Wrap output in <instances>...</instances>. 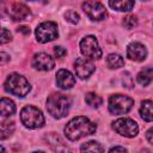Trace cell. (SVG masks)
<instances>
[{
	"mask_svg": "<svg viewBox=\"0 0 153 153\" xmlns=\"http://www.w3.org/2000/svg\"><path fill=\"white\" fill-rule=\"evenodd\" d=\"M96 123L91 122L85 116H76L72 118L65 127V135L71 141H76L84 136L91 135L96 131Z\"/></svg>",
	"mask_w": 153,
	"mask_h": 153,
	"instance_id": "1",
	"label": "cell"
},
{
	"mask_svg": "<svg viewBox=\"0 0 153 153\" xmlns=\"http://www.w3.org/2000/svg\"><path fill=\"white\" fill-rule=\"evenodd\" d=\"M71 105V97L63 93H53L47 99V110L55 118L65 117L68 114Z\"/></svg>",
	"mask_w": 153,
	"mask_h": 153,
	"instance_id": "2",
	"label": "cell"
},
{
	"mask_svg": "<svg viewBox=\"0 0 153 153\" xmlns=\"http://www.w3.org/2000/svg\"><path fill=\"white\" fill-rule=\"evenodd\" d=\"M5 90L17 97H25L30 92L31 86L25 76L18 73H12L5 81Z\"/></svg>",
	"mask_w": 153,
	"mask_h": 153,
	"instance_id": "3",
	"label": "cell"
},
{
	"mask_svg": "<svg viewBox=\"0 0 153 153\" xmlns=\"http://www.w3.org/2000/svg\"><path fill=\"white\" fill-rule=\"evenodd\" d=\"M20 121L26 128L36 129L43 127L44 116L38 108L33 105H26L20 111Z\"/></svg>",
	"mask_w": 153,
	"mask_h": 153,
	"instance_id": "4",
	"label": "cell"
},
{
	"mask_svg": "<svg viewBox=\"0 0 153 153\" xmlns=\"http://www.w3.org/2000/svg\"><path fill=\"white\" fill-rule=\"evenodd\" d=\"M134 99L124 94H112L109 98V111L112 115H123L131 110Z\"/></svg>",
	"mask_w": 153,
	"mask_h": 153,
	"instance_id": "5",
	"label": "cell"
},
{
	"mask_svg": "<svg viewBox=\"0 0 153 153\" xmlns=\"http://www.w3.org/2000/svg\"><path fill=\"white\" fill-rule=\"evenodd\" d=\"M80 51L84 56L92 60L102 57V49L99 48L98 41L94 36H86L80 41Z\"/></svg>",
	"mask_w": 153,
	"mask_h": 153,
	"instance_id": "6",
	"label": "cell"
},
{
	"mask_svg": "<svg viewBox=\"0 0 153 153\" xmlns=\"http://www.w3.org/2000/svg\"><path fill=\"white\" fill-rule=\"evenodd\" d=\"M59 36L57 25L54 22L41 23L36 29V38L39 43H48L56 39Z\"/></svg>",
	"mask_w": 153,
	"mask_h": 153,
	"instance_id": "7",
	"label": "cell"
},
{
	"mask_svg": "<svg viewBox=\"0 0 153 153\" xmlns=\"http://www.w3.org/2000/svg\"><path fill=\"white\" fill-rule=\"evenodd\" d=\"M112 128L116 133L126 137H134L139 133V126L131 118H118L112 122Z\"/></svg>",
	"mask_w": 153,
	"mask_h": 153,
	"instance_id": "8",
	"label": "cell"
},
{
	"mask_svg": "<svg viewBox=\"0 0 153 153\" xmlns=\"http://www.w3.org/2000/svg\"><path fill=\"white\" fill-rule=\"evenodd\" d=\"M82 10L90 19L97 20V22L105 19L108 16L104 5L98 1H85L82 4Z\"/></svg>",
	"mask_w": 153,
	"mask_h": 153,
	"instance_id": "9",
	"label": "cell"
},
{
	"mask_svg": "<svg viewBox=\"0 0 153 153\" xmlns=\"http://www.w3.org/2000/svg\"><path fill=\"white\" fill-rule=\"evenodd\" d=\"M32 66L38 71H51L55 67V61L47 53H38L32 57Z\"/></svg>",
	"mask_w": 153,
	"mask_h": 153,
	"instance_id": "10",
	"label": "cell"
},
{
	"mask_svg": "<svg viewBox=\"0 0 153 153\" xmlns=\"http://www.w3.org/2000/svg\"><path fill=\"white\" fill-rule=\"evenodd\" d=\"M74 69H75L76 75L80 79H87L94 72L96 67L90 60L84 59V57H79L74 62Z\"/></svg>",
	"mask_w": 153,
	"mask_h": 153,
	"instance_id": "11",
	"label": "cell"
},
{
	"mask_svg": "<svg viewBox=\"0 0 153 153\" xmlns=\"http://www.w3.org/2000/svg\"><path fill=\"white\" fill-rule=\"evenodd\" d=\"M8 16L14 22L25 20L31 16V11L26 5L20 4V2H14L8 8Z\"/></svg>",
	"mask_w": 153,
	"mask_h": 153,
	"instance_id": "12",
	"label": "cell"
},
{
	"mask_svg": "<svg viewBox=\"0 0 153 153\" xmlns=\"http://www.w3.org/2000/svg\"><path fill=\"white\" fill-rule=\"evenodd\" d=\"M127 56L136 62H141L147 57V49L139 42H133L127 48Z\"/></svg>",
	"mask_w": 153,
	"mask_h": 153,
	"instance_id": "13",
	"label": "cell"
},
{
	"mask_svg": "<svg viewBox=\"0 0 153 153\" xmlns=\"http://www.w3.org/2000/svg\"><path fill=\"white\" fill-rule=\"evenodd\" d=\"M56 84L62 90H69L75 85V78L69 71L59 69L56 73Z\"/></svg>",
	"mask_w": 153,
	"mask_h": 153,
	"instance_id": "14",
	"label": "cell"
},
{
	"mask_svg": "<svg viewBox=\"0 0 153 153\" xmlns=\"http://www.w3.org/2000/svg\"><path fill=\"white\" fill-rule=\"evenodd\" d=\"M44 140L50 146V148L53 151H55L56 153H66L68 151L67 145L63 142V140L56 133H48L44 136Z\"/></svg>",
	"mask_w": 153,
	"mask_h": 153,
	"instance_id": "15",
	"label": "cell"
},
{
	"mask_svg": "<svg viewBox=\"0 0 153 153\" xmlns=\"http://www.w3.org/2000/svg\"><path fill=\"white\" fill-rule=\"evenodd\" d=\"M139 111L143 121H147V122L153 121V102L152 100H143L141 103Z\"/></svg>",
	"mask_w": 153,
	"mask_h": 153,
	"instance_id": "16",
	"label": "cell"
},
{
	"mask_svg": "<svg viewBox=\"0 0 153 153\" xmlns=\"http://www.w3.org/2000/svg\"><path fill=\"white\" fill-rule=\"evenodd\" d=\"M0 112L2 117H7L11 116L16 112V105L13 103V100H11L10 98H1L0 102Z\"/></svg>",
	"mask_w": 153,
	"mask_h": 153,
	"instance_id": "17",
	"label": "cell"
},
{
	"mask_svg": "<svg viewBox=\"0 0 153 153\" xmlns=\"http://www.w3.org/2000/svg\"><path fill=\"white\" fill-rule=\"evenodd\" d=\"M136 80L140 85L147 86L153 80V67H146L145 69L140 71L136 75Z\"/></svg>",
	"mask_w": 153,
	"mask_h": 153,
	"instance_id": "18",
	"label": "cell"
},
{
	"mask_svg": "<svg viewBox=\"0 0 153 153\" xmlns=\"http://www.w3.org/2000/svg\"><path fill=\"white\" fill-rule=\"evenodd\" d=\"M80 151L81 153H103L104 148L99 142L92 140V141H87L82 143L80 147Z\"/></svg>",
	"mask_w": 153,
	"mask_h": 153,
	"instance_id": "19",
	"label": "cell"
},
{
	"mask_svg": "<svg viewBox=\"0 0 153 153\" xmlns=\"http://www.w3.org/2000/svg\"><path fill=\"white\" fill-rule=\"evenodd\" d=\"M109 5L114 10L122 11V12H128L134 7L135 2L131 1V0H121V1H109Z\"/></svg>",
	"mask_w": 153,
	"mask_h": 153,
	"instance_id": "20",
	"label": "cell"
},
{
	"mask_svg": "<svg viewBox=\"0 0 153 153\" xmlns=\"http://www.w3.org/2000/svg\"><path fill=\"white\" fill-rule=\"evenodd\" d=\"M106 65L111 69H117L124 66V60L118 54H109L106 57Z\"/></svg>",
	"mask_w": 153,
	"mask_h": 153,
	"instance_id": "21",
	"label": "cell"
},
{
	"mask_svg": "<svg viewBox=\"0 0 153 153\" xmlns=\"http://www.w3.org/2000/svg\"><path fill=\"white\" fill-rule=\"evenodd\" d=\"M85 102H86V104H88V105L92 106V108H99V106L103 104L102 97L98 96V94H96V93H93V92L86 93V96H85Z\"/></svg>",
	"mask_w": 153,
	"mask_h": 153,
	"instance_id": "22",
	"label": "cell"
},
{
	"mask_svg": "<svg viewBox=\"0 0 153 153\" xmlns=\"http://www.w3.org/2000/svg\"><path fill=\"white\" fill-rule=\"evenodd\" d=\"M14 130V123L10 121H4L1 122V140H5L8 137Z\"/></svg>",
	"mask_w": 153,
	"mask_h": 153,
	"instance_id": "23",
	"label": "cell"
},
{
	"mask_svg": "<svg viewBox=\"0 0 153 153\" xmlns=\"http://www.w3.org/2000/svg\"><path fill=\"white\" fill-rule=\"evenodd\" d=\"M122 24H123V26H124L126 29H128V30L134 29V27L137 25V18H136V16H134V14H128V16H126V17L123 18Z\"/></svg>",
	"mask_w": 153,
	"mask_h": 153,
	"instance_id": "24",
	"label": "cell"
},
{
	"mask_svg": "<svg viewBox=\"0 0 153 153\" xmlns=\"http://www.w3.org/2000/svg\"><path fill=\"white\" fill-rule=\"evenodd\" d=\"M65 18H66V20H68L69 23H72V24H76V23H79V19H80V17H79V14L75 12V11H67L66 13H65Z\"/></svg>",
	"mask_w": 153,
	"mask_h": 153,
	"instance_id": "25",
	"label": "cell"
},
{
	"mask_svg": "<svg viewBox=\"0 0 153 153\" xmlns=\"http://www.w3.org/2000/svg\"><path fill=\"white\" fill-rule=\"evenodd\" d=\"M12 39V35H11V32L7 30V29H2L1 30V44H5V43H7V42H10Z\"/></svg>",
	"mask_w": 153,
	"mask_h": 153,
	"instance_id": "26",
	"label": "cell"
},
{
	"mask_svg": "<svg viewBox=\"0 0 153 153\" xmlns=\"http://www.w3.org/2000/svg\"><path fill=\"white\" fill-rule=\"evenodd\" d=\"M123 85H124V87H127V88H131V87L134 86L133 79H131V76H130V74H129L128 72L123 73Z\"/></svg>",
	"mask_w": 153,
	"mask_h": 153,
	"instance_id": "27",
	"label": "cell"
},
{
	"mask_svg": "<svg viewBox=\"0 0 153 153\" xmlns=\"http://www.w3.org/2000/svg\"><path fill=\"white\" fill-rule=\"evenodd\" d=\"M54 54H55V56L56 57H59V59H61V57H63L66 54H67V50L63 48V47H55L54 48Z\"/></svg>",
	"mask_w": 153,
	"mask_h": 153,
	"instance_id": "28",
	"label": "cell"
},
{
	"mask_svg": "<svg viewBox=\"0 0 153 153\" xmlns=\"http://www.w3.org/2000/svg\"><path fill=\"white\" fill-rule=\"evenodd\" d=\"M109 153H128V152H127V149H126L124 147H122V146H115V147H112V148L109 151Z\"/></svg>",
	"mask_w": 153,
	"mask_h": 153,
	"instance_id": "29",
	"label": "cell"
},
{
	"mask_svg": "<svg viewBox=\"0 0 153 153\" xmlns=\"http://www.w3.org/2000/svg\"><path fill=\"white\" fill-rule=\"evenodd\" d=\"M146 139L148 140V142H149V143H152V145H153V127H152V128H149V129L146 131Z\"/></svg>",
	"mask_w": 153,
	"mask_h": 153,
	"instance_id": "30",
	"label": "cell"
},
{
	"mask_svg": "<svg viewBox=\"0 0 153 153\" xmlns=\"http://www.w3.org/2000/svg\"><path fill=\"white\" fill-rule=\"evenodd\" d=\"M17 31L18 32H22V33H24V35H29L30 33V29L27 27V26H19L18 29H17Z\"/></svg>",
	"mask_w": 153,
	"mask_h": 153,
	"instance_id": "31",
	"label": "cell"
},
{
	"mask_svg": "<svg viewBox=\"0 0 153 153\" xmlns=\"http://www.w3.org/2000/svg\"><path fill=\"white\" fill-rule=\"evenodd\" d=\"M0 56H1V65H4L7 60H10V59H8V56H7L5 53H1V54H0Z\"/></svg>",
	"mask_w": 153,
	"mask_h": 153,
	"instance_id": "32",
	"label": "cell"
},
{
	"mask_svg": "<svg viewBox=\"0 0 153 153\" xmlns=\"http://www.w3.org/2000/svg\"><path fill=\"white\" fill-rule=\"evenodd\" d=\"M32 153H44V152H42V151H36V152H32Z\"/></svg>",
	"mask_w": 153,
	"mask_h": 153,
	"instance_id": "33",
	"label": "cell"
}]
</instances>
